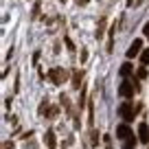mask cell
I'll return each mask as SVG.
<instances>
[{
  "label": "cell",
  "instance_id": "cell-3",
  "mask_svg": "<svg viewBox=\"0 0 149 149\" xmlns=\"http://www.w3.org/2000/svg\"><path fill=\"white\" fill-rule=\"evenodd\" d=\"M118 94L125 97V99L134 97V84H132V81H123V84L118 86Z\"/></svg>",
  "mask_w": 149,
  "mask_h": 149
},
{
  "label": "cell",
  "instance_id": "cell-15",
  "mask_svg": "<svg viewBox=\"0 0 149 149\" xmlns=\"http://www.w3.org/2000/svg\"><path fill=\"white\" fill-rule=\"evenodd\" d=\"M143 33H145V37H147V40H149V22H147V24H145V26H143Z\"/></svg>",
  "mask_w": 149,
  "mask_h": 149
},
{
  "label": "cell",
  "instance_id": "cell-9",
  "mask_svg": "<svg viewBox=\"0 0 149 149\" xmlns=\"http://www.w3.org/2000/svg\"><path fill=\"white\" fill-rule=\"evenodd\" d=\"M103 31H105V18H101L99 29H97V33H94V35H97V40H101V37H103Z\"/></svg>",
  "mask_w": 149,
  "mask_h": 149
},
{
  "label": "cell",
  "instance_id": "cell-7",
  "mask_svg": "<svg viewBox=\"0 0 149 149\" xmlns=\"http://www.w3.org/2000/svg\"><path fill=\"white\" fill-rule=\"evenodd\" d=\"M44 143H46V147H48V149H55V145H57L55 132H46V136H44Z\"/></svg>",
  "mask_w": 149,
  "mask_h": 149
},
{
  "label": "cell",
  "instance_id": "cell-8",
  "mask_svg": "<svg viewBox=\"0 0 149 149\" xmlns=\"http://www.w3.org/2000/svg\"><path fill=\"white\" fill-rule=\"evenodd\" d=\"M81 81H84V74L79 70H72V88H81Z\"/></svg>",
  "mask_w": 149,
  "mask_h": 149
},
{
  "label": "cell",
  "instance_id": "cell-13",
  "mask_svg": "<svg viewBox=\"0 0 149 149\" xmlns=\"http://www.w3.org/2000/svg\"><path fill=\"white\" fill-rule=\"evenodd\" d=\"M145 77H147V68L143 66V68L138 70V79H145Z\"/></svg>",
  "mask_w": 149,
  "mask_h": 149
},
{
  "label": "cell",
  "instance_id": "cell-4",
  "mask_svg": "<svg viewBox=\"0 0 149 149\" xmlns=\"http://www.w3.org/2000/svg\"><path fill=\"white\" fill-rule=\"evenodd\" d=\"M140 46H143V42H140V40H134V42L130 44V48H127V57H130V59L136 57L140 53Z\"/></svg>",
  "mask_w": 149,
  "mask_h": 149
},
{
  "label": "cell",
  "instance_id": "cell-6",
  "mask_svg": "<svg viewBox=\"0 0 149 149\" xmlns=\"http://www.w3.org/2000/svg\"><path fill=\"white\" fill-rule=\"evenodd\" d=\"M138 138L143 140V143H149V125L147 123H140L138 125Z\"/></svg>",
  "mask_w": 149,
  "mask_h": 149
},
{
  "label": "cell",
  "instance_id": "cell-10",
  "mask_svg": "<svg viewBox=\"0 0 149 149\" xmlns=\"http://www.w3.org/2000/svg\"><path fill=\"white\" fill-rule=\"evenodd\" d=\"M121 74H123V77H127V74H132V64H130V61H125V64L121 66Z\"/></svg>",
  "mask_w": 149,
  "mask_h": 149
},
{
  "label": "cell",
  "instance_id": "cell-1",
  "mask_svg": "<svg viewBox=\"0 0 149 149\" xmlns=\"http://www.w3.org/2000/svg\"><path fill=\"white\" fill-rule=\"evenodd\" d=\"M48 77H51L53 84H64L66 77H68V72H66L64 68H51L48 70Z\"/></svg>",
  "mask_w": 149,
  "mask_h": 149
},
{
  "label": "cell",
  "instance_id": "cell-12",
  "mask_svg": "<svg viewBox=\"0 0 149 149\" xmlns=\"http://www.w3.org/2000/svg\"><path fill=\"white\" fill-rule=\"evenodd\" d=\"M57 116V107H48V118H55Z\"/></svg>",
  "mask_w": 149,
  "mask_h": 149
},
{
  "label": "cell",
  "instance_id": "cell-18",
  "mask_svg": "<svg viewBox=\"0 0 149 149\" xmlns=\"http://www.w3.org/2000/svg\"><path fill=\"white\" fill-rule=\"evenodd\" d=\"M105 145H107V149H112V143H110V136H105Z\"/></svg>",
  "mask_w": 149,
  "mask_h": 149
},
{
  "label": "cell",
  "instance_id": "cell-5",
  "mask_svg": "<svg viewBox=\"0 0 149 149\" xmlns=\"http://www.w3.org/2000/svg\"><path fill=\"white\" fill-rule=\"evenodd\" d=\"M116 136H118L121 140H130L134 134L130 132V127H127V125H118V127H116Z\"/></svg>",
  "mask_w": 149,
  "mask_h": 149
},
{
  "label": "cell",
  "instance_id": "cell-11",
  "mask_svg": "<svg viewBox=\"0 0 149 149\" xmlns=\"http://www.w3.org/2000/svg\"><path fill=\"white\" fill-rule=\"evenodd\" d=\"M140 61H143V66L149 64V48H145V51L140 53Z\"/></svg>",
  "mask_w": 149,
  "mask_h": 149
},
{
  "label": "cell",
  "instance_id": "cell-2",
  "mask_svg": "<svg viewBox=\"0 0 149 149\" xmlns=\"http://www.w3.org/2000/svg\"><path fill=\"white\" fill-rule=\"evenodd\" d=\"M118 114H121V118H123L125 123H132V121H134V110H132L130 103H123V105L118 107Z\"/></svg>",
  "mask_w": 149,
  "mask_h": 149
},
{
  "label": "cell",
  "instance_id": "cell-16",
  "mask_svg": "<svg viewBox=\"0 0 149 149\" xmlns=\"http://www.w3.org/2000/svg\"><path fill=\"white\" fill-rule=\"evenodd\" d=\"M44 110H48V101H46V99H44V103L40 105V112H44Z\"/></svg>",
  "mask_w": 149,
  "mask_h": 149
},
{
  "label": "cell",
  "instance_id": "cell-17",
  "mask_svg": "<svg viewBox=\"0 0 149 149\" xmlns=\"http://www.w3.org/2000/svg\"><path fill=\"white\" fill-rule=\"evenodd\" d=\"M2 149H13V143H5V145H2Z\"/></svg>",
  "mask_w": 149,
  "mask_h": 149
},
{
  "label": "cell",
  "instance_id": "cell-14",
  "mask_svg": "<svg viewBox=\"0 0 149 149\" xmlns=\"http://www.w3.org/2000/svg\"><path fill=\"white\" fill-rule=\"evenodd\" d=\"M40 15V2H35V7H33V18H37Z\"/></svg>",
  "mask_w": 149,
  "mask_h": 149
}]
</instances>
